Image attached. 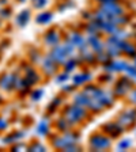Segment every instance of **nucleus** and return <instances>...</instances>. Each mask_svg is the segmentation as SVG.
<instances>
[{"label":"nucleus","mask_w":136,"mask_h":152,"mask_svg":"<svg viewBox=\"0 0 136 152\" xmlns=\"http://www.w3.org/2000/svg\"><path fill=\"white\" fill-rule=\"evenodd\" d=\"M23 136H25V132H14V133H11V134L4 137L3 142L4 144H14V142H18Z\"/></svg>","instance_id":"10"},{"label":"nucleus","mask_w":136,"mask_h":152,"mask_svg":"<svg viewBox=\"0 0 136 152\" xmlns=\"http://www.w3.org/2000/svg\"><path fill=\"white\" fill-rule=\"evenodd\" d=\"M131 99H132V102L136 103V91H133L132 94H131Z\"/></svg>","instance_id":"26"},{"label":"nucleus","mask_w":136,"mask_h":152,"mask_svg":"<svg viewBox=\"0 0 136 152\" xmlns=\"http://www.w3.org/2000/svg\"><path fill=\"white\" fill-rule=\"evenodd\" d=\"M135 118H136V111L129 110V111H125L120 117V122L123 124L124 126H129L131 124L135 122Z\"/></svg>","instance_id":"8"},{"label":"nucleus","mask_w":136,"mask_h":152,"mask_svg":"<svg viewBox=\"0 0 136 152\" xmlns=\"http://www.w3.org/2000/svg\"><path fill=\"white\" fill-rule=\"evenodd\" d=\"M11 10L8 8V7H1L0 8V19L1 20H4V19H8L10 16H11Z\"/></svg>","instance_id":"17"},{"label":"nucleus","mask_w":136,"mask_h":152,"mask_svg":"<svg viewBox=\"0 0 136 152\" xmlns=\"http://www.w3.org/2000/svg\"><path fill=\"white\" fill-rule=\"evenodd\" d=\"M42 68L46 73H53L56 71V61L52 60L51 57H46L44 61H42Z\"/></svg>","instance_id":"11"},{"label":"nucleus","mask_w":136,"mask_h":152,"mask_svg":"<svg viewBox=\"0 0 136 152\" xmlns=\"http://www.w3.org/2000/svg\"><path fill=\"white\" fill-rule=\"evenodd\" d=\"M89 41H90V45L94 48V50H97V52H99L102 49V46H104V45L101 44V41H99L98 38H95V37H90Z\"/></svg>","instance_id":"16"},{"label":"nucleus","mask_w":136,"mask_h":152,"mask_svg":"<svg viewBox=\"0 0 136 152\" xmlns=\"http://www.w3.org/2000/svg\"><path fill=\"white\" fill-rule=\"evenodd\" d=\"M18 1H21V3H23V1H26V0H18Z\"/></svg>","instance_id":"29"},{"label":"nucleus","mask_w":136,"mask_h":152,"mask_svg":"<svg viewBox=\"0 0 136 152\" xmlns=\"http://www.w3.org/2000/svg\"><path fill=\"white\" fill-rule=\"evenodd\" d=\"M125 71L128 72V75H129V76H132V77H135V79H136V69L133 68V66H129V65H128Z\"/></svg>","instance_id":"24"},{"label":"nucleus","mask_w":136,"mask_h":152,"mask_svg":"<svg viewBox=\"0 0 136 152\" xmlns=\"http://www.w3.org/2000/svg\"><path fill=\"white\" fill-rule=\"evenodd\" d=\"M51 19H52V14L48 12V11H45V12L38 14L37 18H35V20H37V23H40V25H45V23L51 22Z\"/></svg>","instance_id":"13"},{"label":"nucleus","mask_w":136,"mask_h":152,"mask_svg":"<svg viewBox=\"0 0 136 152\" xmlns=\"http://www.w3.org/2000/svg\"><path fill=\"white\" fill-rule=\"evenodd\" d=\"M90 145L93 147L94 149H98V151H101V149H106L110 147V141H109L106 137L104 136H94L91 137V141H90Z\"/></svg>","instance_id":"5"},{"label":"nucleus","mask_w":136,"mask_h":152,"mask_svg":"<svg viewBox=\"0 0 136 152\" xmlns=\"http://www.w3.org/2000/svg\"><path fill=\"white\" fill-rule=\"evenodd\" d=\"M0 102H1V96H0Z\"/></svg>","instance_id":"32"},{"label":"nucleus","mask_w":136,"mask_h":152,"mask_svg":"<svg viewBox=\"0 0 136 152\" xmlns=\"http://www.w3.org/2000/svg\"><path fill=\"white\" fill-rule=\"evenodd\" d=\"M29 20H30V10H22L15 18V23L19 27H25Z\"/></svg>","instance_id":"7"},{"label":"nucleus","mask_w":136,"mask_h":152,"mask_svg":"<svg viewBox=\"0 0 136 152\" xmlns=\"http://www.w3.org/2000/svg\"><path fill=\"white\" fill-rule=\"evenodd\" d=\"M48 4V0H33V7L34 8L41 10Z\"/></svg>","instance_id":"20"},{"label":"nucleus","mask_w":136,"mask_h":152,"mask_svg":"<svg viewBox=\"0 0 136 152\" xmlns=\"http://www.w3.org/2000/svg\"><path fill=\"white\" fill-rule=\"evenodd\" d=\"M86 115L85 110L82 109V106H72V107L67 109L65 111V120L67 121H72V122H78Z\"/></svg>","instance_id":"3"},{"label":"nucleus","mask_w":136,"mask_h":152,"mask_svg":"<svg viewBox=\"0 0 136 152\" xmlns=\"http://www.w3.org/2000/svg\"><path fill=\"white\" fill-rule=\"evenodd\" d=\"M7 128H8V121H7L6 118H1V117H0V132L6 130Z\"/></svg>","instance_id":"22"},{"label":"nucleus","mask_w":136,"mask_h":152,"mask_svg":"<svg viewBox=\"0 0 136 152\" xmlns=\"http://www.w3.org/2000/svg\"><path fill=\"white\" fill-rule=\"evenodd\" d=\"M0 90L11 91L14 90V73H1L0 75Z\"/></svg>","instance_id":"4"},{"label":"nucleus","mask_w":136,"mask_h":152,"mask_svg":"<svg viewBox=\"0 0 136 152\" xmlns=\"http://www.w3.org/2000/svg\"><path fill=\"white\" fill-rule=\"evenodd\" d=\"M49 130V125H48V121L46 120H42L41 122H38L37 125V134L40 136H45Z\"/></svg>","instance_id":"14"},{"label":"nucleus","mask_w":136,"mask_h":152,"mask_svg":"<svg viewBox=\"0 0 136 152\" xmlns=\"http://www.w3.org/2000/svg\"><path fill=\"white\" fill-rule=\"evenodd\" d=\"M129 145H131V142H129V141H123V142L120 144V145H118V148L123 149V148H127V147H129Z\"/></svg>","instance_id":"25"},{"label":"nucleus","mask_w":136,"mask_h":152,"mask_svg":"<svg viewBox=\"0 0 136 152\" xmlns=\"http://www.w3.org/2000/svg\"><path fill=\"white\" fill-rule=\"evenodd\" d=\"M14 151H27V145H25V144H18L16 142L15 145L12 147Z\"/></svg>","instance_id":"23"},{"label":"nucleus","mask_w":136,"mask_h":152,"mask_svg":"<svg viewBox=\"0 0 136 152\" xmlns=\"http://www.w3.org/2000/svg\"><path fill=\"white\" fill-rule=\"evenodd\" d=\"M89 79H90V76L87 75V73H85V75H78V76H75L74 83H75V84H79V83H85L86 80H89Z\"/></svg>","instance_id":"19"},{"label":"nucleus","mask_w":136,"mask_h":152,"mask_svg":"<svg viewBox=\"0 0 136 152\" xmlns=\"http://www.w3.org/2000/svg\"><path fill=\"white\" fill-rule=\"evenodd\" d=\"M27 151H32V152H38V151H45L44 145L38 144V142H33L32 145L27 147Z\"/></svg>","instance_id":"18"},{"label":"nucleus","mask_w":136,"mask_h":152,"mask_svg":"<svg viewBox=\"0 0 136 152\" xmlns=\"http://www.w3.org/2000/svg\"><path fill=\"white\" fill-rule=\"evenodd\" d=\"M71 42H72V45H76V46H79V48H85V39H83L82 35L79 34H72L71 35Z\"/></svg>","instance_id":"15"},{"label":"nucleus","mask_w":136,"mask_h":152,"mask_svg":"<svg viewBox=\"0 0 136 152\" xmlns=\"http://www.w3.org/2000/svg\"><path fill=\"white\" fill-rule=\"evenodd\" d=\"M65 79H67V75L65 76H61V77L59 76V77H57V82H63V80H65Z\"/></svg>","instance_id":"27"},{"label":"nucleus","mask_w":136,"mask_h":152,"mask_svg":"<svg viewBox=\"0 0 136 152\" xmlns=\"http://www.w3.org/2000/svg\"><path fill=\"white\" fill-rule=\"evenodd\" d=\"M1 22H3V20H1V19H0V26H1Z\"/></svg>","instance_id":"30"},{"label":"nucleus","mask_w":136,"mask_h":152,"mask_svg":"<svg viewBox=\"0 0 136 152\" xmlns=\"http://www.w3.org/2000/svg\"><path fill=\"white\" fill-rule=\"evenodd\" d=\"M0 60H1V53H0Z\"/></svg>","instance_id":"31"},{"label":"nucleus","mask_w":136,"mask_h":152,"mask_svg":"<svg viewBox=\"0 0 136 152\" xmlns=\"http://www.w3.org/2000/svg\"><path fill=\"white\" fill-rule=\"evenodd\" d=\"M25 80L27 82V84L29 86H33V84H35V83L38 82V75H37V72H35L33 68H30V66H27L26 68V71H25Z\"/></svg>","instance_id":"9"},{"label":"nucleus","mask_w":136,"mask_h":152,"mask_svg":"<svg viewBox=\"0 0 136 152\" xmlns=\"http://www.w3.org/2000/svg\"><path fill=\"white\" fill-rule=\"evenodd\" d=\"M101 3H109V1H117V0H98Z\"/></svg>","instance_id":"28"},{"label":"nucleus","mask_w":136,"mask_h":152,"mask_svg":"<svg viewBox=\"0 0 136 152\" xmlns=\"http://www.w3.org/2000/svg\"><path fill=\"white\" fill-rule=\"evenodd\" d=\"M42 94H44V91H42V90H37V91H34L32 94V99H33V101H40V99H41V96H42Z\"/></svg>","instance_id":"21"},{"label":"nucleus","mask_w":136,"mask_h":152,"mask_svg":"<svg viewBox=\"0 0 136 152\" xmlns=\"http://www.w3.org/2000/svg\"><path fill=\"white\" fill-rule=\"evenodd\" d=\"M75 141H76V136L67 133V134H64L63 137L56 139V141H54V147H56V148H67V147L72 145Z\"/></svg>","instance_id":"6"},{"label":"nucleus","mask_w":136,"mask_h":152,"mask_svg":"<svg viewBox=\"0 0 136 152\" xmlns=\"http://www.w3.org/2000/svg\"><path fill=\"white\" fill-rule=\"evenodd\" d=\"M45 44L46 45H57L59 44V34L56 31H49L46 35H45Z\"/></svg>","instance_id":"12"},{"label":"nucleus","mask_w":136,"mask_h":152,"mask_svg":"<svg viewBox=\"0 0 136 152\" xmlns=\"http://www.w3.org/2000/svg\"><path fill=\"white\" fill-rule=\"evenodd\" d=\"M101 11L104 14H106L108 16H118L123 14L124 10L117 1H109V3L101 4Z\"/></svg>","instance_id":"2"},{"label":"nucleus","mask_w":136,"mask_h":152,"mask_svg":"<svg viewBox=\"0 0 136 152\" xmlns=\"http://www.w3.org/2000/svg\"><path fill=\"white\" fill-rule=\"evenodd\" d=\"M72 54V44L71 42H67L63 46H56L53 49V52L51 53V58L54 60L56 63H63L67 60V57Z\"/></svg>","instance_id":"1"}]
</instances>
